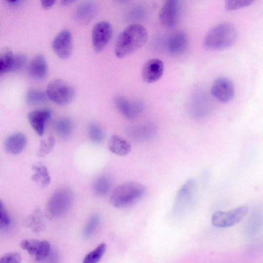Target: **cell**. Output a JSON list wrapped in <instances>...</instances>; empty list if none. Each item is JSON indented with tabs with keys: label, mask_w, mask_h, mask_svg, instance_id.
<instances>
[{
	"label": "cell",
	"mask_w": 263,
	"mask_h": 263,
	"mask_svg": "<svg viewBox=\"0 0 263 263\" xmlns=\"http://www.w3.org/2000/svg\"><path fill=\"white\" fill-rule=\"evenodd\" d=\"M148 33L140 24H133L119 34L115 47V54L119 59L129 56L142 47L146 43Z\"/></svg>",
	"instance_id": "obj_1"
},
{
	"label": "cell",
	"mask_w": 263,
	"mask_h": 263,
	"mask_svg": "<svg viewBox=\"0 0 263 263\" xmlns=\"http://www.w3.org/2000/svg\"><path fill=\"white\" fill-rule=\"evenodd\" d=\"M145 186L142 183L129 181L121 183L112 191L109 200L116 208L128 207L139 201L145 195Z\"/></svg>",
	"instance_id": "obj_2"
},
{
	"label": "cell",
	"mask_w": 263,
	"mask_h": 263,
	"mask_svg": "<svg viewBox=\"0 0 263 263\" xmlns=\"http://www.w3.org/2000/svg\"><path fill=\"white\" fill-rule=\"evenodd\" d=\"M237 36L236 29L233 24L220 23L208 31L204 39L203 45L210 49H224L234 44Z\"/></svg>",
	"instance_id": "obj_3"
},
{
	"label": "cell",
	"mask_w": 263,
	"mask_h": 263,
	"mask_svg": "<svg viewBox=\"0 0 263 263\" xmlns=\"http://www.w3.org/2000/svg\"><path fill=\"white\" fill-rule=\"evenodd\" d=\"M73 198V193L69 188L57 189L50 195L46 204V212L48 217L55 219L64 215L71 206Z\"/></svg>",
	"instance_id": "obj_4"
},
{
	"label": "cell",
	"mask_w": 263,
	"mask_h": 263,
	"mask_svg": "<svg viewBox=\"0 0 263 263\" xmlns=\"http://www.w3.org/2000/svg\"><path fill=\"white\" fill-rule=\"evenodd\" d=\"M46 93L48 99L61 105L70 103L75 95L73 87L68 82L61 79H55L47 85Z\"/></svg>",
	"instance_id": "obj_5"
},
{
	"label": "cell",
	"mask_w": 263,
	"mask_h": 263,
	"mask_svg": "<svg viewBox=\"0 0 263 263\" xmlns=\"http://www.w3.org/2000/svg\"><path fill=\"white\" fill-rule=\"evenodd\" d=\"M198 186L196 180L191 178L181 186L176 196L175 208L179 211L187 209L197 197Z\"/></svg>",
	"instance_id": "obj_6"
},
{
	"label": "cell",
	"mask_w": 263,
	"mask_h": 263,
	"mask_svg": "<svg viewBox=\"0 0 263 263\" xmlns=\"http://www.w3.org/2000/svg\"><path fill=\"white\" fill-rule=\"evenodd\" d=\"M248 211L247 206H241L229 211H217L212 216V223L218 228L233 226L241 220Z\"/></svg>",
	"instance_id": "obj_7"
},
{
	"label": "cell",
	"mask_w": 263,
	"mask_h": 263,
	"mask_svg": "<svg viewBox=\"0 0 263 263\" xmlns=\"http://www.w3.org/2000/svg\"><path fill=\"white\" fill-rule=\"evenodd\" d=\"M112 35L111 24L106 21L97 23L93 27L91 41L94 50L97 52L102 51L110 40Z\"/></svg>",
	"instance_id": "obj_8"
},
{
	"label": "cell",
	"mask_w": 263,
	"mask_h": 263,
	"mask_svg": "<svg viewBox=\"0 0 263 263\" xmlns=\"http://www.w3.org/2000/svg\"><path fill=\"white\" fill-rule=\"evenodd\" d=\"M20 246L37 261L46 259L49 256L51 250L50 244L46 240L26 239L20 242Z\"/></svg>",
	"instance_id": "obj_9"
},
{
	"label": "cell",
	"mask_w": 263,
	"mask_h": 263,
	"mask_svg": "<svg viewBox=\"0 0 263 263\" xmlns=\"http://www.w3.org/2000/svg\"><path fill=\"white\" fill-rule=\"evenodd\" d=\"M211 92L212 96L218 101L227 103L232 100L234 96V85L228 78H218L213 82Z\"/></svg>",
	"instance_id": "obj_10"
},
{
	"label": "cell",
	"mask_w": 263,
	"mask_h": 263,
	"mask_svg": "<svg viewBox=\"0 0 263 263\" xmlns=\"http://www.w3.org/2000/svg\"><path fill=\"white\" fill-rule=\"evenodd\" d=\"M180 11V2L167 0L163 4L159 14L161 24L166 27H174L177 23Z\"/></svg>",
	"instance_id": "obj_11"
},
{
	"label": "cell",
	"mask_w": 263,
	"mask_h": 263,
	"mask_svg": "<svg viewBox=\"0 0 263 263\" xmlns=\"http://www.w3.org/2000/svg\"><path fill=\"white\" fill-rule=\"evenodd\" d=\"M157 127L153 123L145 122L128 126L126 135L137 141H144L153 138L157 132Z\"/></svg>",
	"instance_id": "obj_12"
},
{
	"label": "cell",
	"mask_w": 263,
	"mask_h": 263,
	"mask_svg": "<svg viewBox=\"0 0 263 263\" xmlns=\"http://www.w3.org/2000/svg\"><path fill=\"white\" fill-rule=\"evenodd\" d=\"M52 47L55 54L60 58H68L72 50V38L70 32L63 30L54 38Z\"/></svg>",
	"instance_id": "obj_13"
},
{
	"label": "cell",
	"mask_w": 263,
	"mask_h": 263,
	"mask_svg": "<svg viewBox=\"0 0 263 263\" xmlns=\"http://www.w3.org/2000/svg\"><path fill=\"white\" fill-rule=\"evenodd\" d=\"M114 103L119 111L128 119L138 117L143 109V105L140 102L129 100L123 96L116 97Z\"/></svg>",
	"instance_id": "obj_14"
},
{
	"label": "cell",
	"mask_w": 263,
	"mask_h": 263,
	"mask_svg": "<svg viewBox=\"0 0 263 263\" xmlns=\"http://www.w3.org/2000/svg\"><path fill=\"white\" fill-rule=\"evenodd\" d=\"M163 71V62L157 58L151 59L143 65L141 70V77L145 83H153L161 78Z\"/></svg>",
	"instance_id": "obj_15"
},
{
	"label": "cell",
	"mask_w": 263,
	"mask_h": 263,
	"mask_svg": "<svg viewBox=\"0 0 263 263\" xmlns=\"http://www.w3.org/2000/svg\"><path fill=\"white\" fill-rule=\"evenodd\" d=\"M52 111L49 108H41L28 112L27 119L32 128L39 136H42L46 123L50 119Z\"/></svg>",
	"instance_id": "obj_16"
},
{
	"label": "cell",
	"mask_w": 263,
	"mask_h": 263,
	"mask_svg": "<svg viewBox=\"0 0 263 263\" xmlns=\"http://www.w3.org/2000/svg\"><path fill=\"white\" fill-rule=\"evenodd\" d=\"M98 7L93 2L86 1L80 4L74 12L76 22L81 25H87L96 16Z\"/></svg>",
	"instance_id": "obj_17"
},
{
	"label": "cell",
	"mask_w": 263,
	"mask_h": 263,
	"mask_svg": "<svg viewBox=\"0 0 263 263\" xmlns=\"http://www.w3.org/2000/svg\"><path fill=\"white\" fill-rule=\"evenodd\" d=\"M188 42V36L185 32L177 31L173 33L168 40V51L174 55L181 54L185 51Z\"/></svg>",
	"instance_id": "obj_18"
},
{
	"label": "cell",
	"mask_w": 263,
	"mask_h": 263,
	"mask_svg": "<svg viewBox=\"0 0 263 263\" xmlns=\"http://www.w3.org/2000/svg\"><path fill=\"white\" fill-rule=\"evenodd\" d=\"M30 76L36 80L44 79L48 73V64L45 57L36 55L31 61L28 68Z\"/></svg>",
	"instance_id": "obj_19"
},
{
	"label": "cell",
	"mask_w": 263,
	"mask_h": 263,
	"mask_svg": "<svg viewBox=\"0 0 263 263\" xmlns=\"http://www.w3.org/2000/svg\"><path fill=\"white\" fill-rule=\"evenodd\" d=\"M26 143V136L21 132H16L11 134L6 139L4 147L9 154L17 155L23 151Z\"/></svg>",
	"instance_id": "obj_20"
},
{
	"label": "cell",
	"mask_w": 263,
	"mask_h": 263,
	"mask_svg": "<svg viewBox=\"0 0 263 263\" xmlns=\"http://www.w3.org/2000/svg\"><path fill=\"white\" fill-rule=\"evenodd\" d=\"M108 149L118 156H124L130 152L132 146L125 139L119 135H113L108 141Z\"/></svg>",
	"instance_id": "obj_21"
},
{
	"label": "cell",
	"mask_w": 263,
	"mask_h": 263,
	"mask_svg": "<svg viewBox=\"0 0 263 263\" xmlns=\"http://www.w3.org/2000/svg\"><path fill=\"white\" fill-rule=\"evenodd\" d=\"M33 174L31 175V180L41 187H46L51 182V177L47 168L40 163H34L32 166Z\"/></svg>",
	"instance_id": "obj_22"
},
{
	"label": "cell",
	"mask_w": 263,
	"mask_h": 263,
	"mask_svg": "<svg viewBox=\"0 0 263 263\" xmlns=\"http://www.w3.org/2000/svg\"><path fill=\"white\" fill-rule=\"evenodd\" d=\"M54 128L57 135L63 139L70 137L73 131V123L68 117L58 119L55 122Z\"/></svg>",
	"instance_id": "obj_23"
},
{
	"label": "cell",
	"mask_w": 263,
	"mask_h": 263,
	"mask_svg": "<svg viewBox=\"0 0 263 263\" xmlns=\"http://www.w3.org/2000/svg\"><path fill=\"white\" fill-rule=\"evenodd\" d=\"M111 184V176L107 174H102L94 181L92 186V192L97 196H105L110 190Z\"/></svg>",
	"instance_id": "obj_24"
},
{
	"label": "cell",
	"mask_w": 263,
	"mask_h": 263,
	"mask_svg": "<svg viewBox=\"0 0 263 263\" xmlns=\"http://www.w3.org/2000/svg\"><path fill=\"white\" fill-rule=\"evenodd\" d=\"M14 54L8 48L1 51L0 54V74L11 72Z\"/></svg>",
	"instance_id": "obj_25"
},
{
	"label": "cell",
	"mask_w": 263,
	"mask_h": 263,
	"mask_svg": "<svg viewBox=\"0 0 263 263\" xmlns=\"http://www.w3.org/2000/svg\"><path fill=\"white\" fill-rule=\"evenodd\" d=\"M48 97L46 92L35 88L29 89L25 95V100L29 105H38L46 102Z\"/></svg>",
	"instance_id": "obj_26"
},
{
	"label": "cell",
	"mask_w": 263,
	"mask_h": 263,
	"mask_svg": "<svg viewBox=\"0 0 263 263\" xmlns=\"http://www.w3.org/2000/svg\"><path fill=\"white\" fill-rule=\"evenodd\" d=\"M87 133L89 139L94 143H100L105 138V134L103 128L95 122H91L89 124Z\"/></svg>",
	"instance_id": "obj_27"
},
{
	"label": "cell",
	"mask_w": 263,
	"mask_h": 263,
	"mask_svg": "<svg viewBox=\"0 0 263 263\" xmlns=\"http://www.w3.org/2000/svg\"><path fill=\"white\" fill-rule=\"evenodd\" d=\"M106 250V245L102 242L89 252L84 258L82 263H98L101 259Z\"/></svg>",
	"instance_id": "obj_28"
},
{
	"label": "cell",
	"mask_w": 263,
	"mask_h": 263,
	"mask_svg": "<svg viewBox=\"0 0 263 263\" xmlns=\"http://www.w3.org/2000/svg\"><path fill=\"white\" fill-rule=\"evenodd\" d=\"M55 144L54 137L49 136L41 140L36 155L41 158L46 157L53 148Z\"/></svg>",
	"instance_id": "obj_29"
},
{
	"label": "cell",
	"mask_w": 263,
	"mask_h": 263,
	"mask_svg": "<svg viewBox=\"0 0 263 263\" xmlns=\"http://www.w3.org/2000/svg\"><path fill=\"white\" fill-rule=\"evenodd\" d=\"M100 222L99 215L94 214L88 219L83 231V235L86 238L91 237L97 230Z\"/></svg>",
	"instance_id": "obj_30"
},
{
	"label": "cell",
	"mask_w": 263,
	"mask_h": 263,
	"mask_svg": "<svg viewBox=\"0 0 263 263\" xmlns=\"http://www.w3.org/2000/svg\"><path fill=\"white\" fill-rule=\"evenodd\" d=\"M254 1L251 0H229L225 3V9L232 11L247 7L251 5Z\"/></svg>",
	"instance_id": "obj_31"
},
{
	"label": "cell",
	"mask_w": 263,
	"mask_h": 263,
	"mask_svg": "<svg viewBox=\"0 0 263 263\" xmlns=\"http://www.w3.org/2000/svg\"><path fill=\"white\" fill-rule=\"evenodd\" d=\"M27 57L24 53L14 54L11 72H15L22 69L26 65Z\"/></svg>",
	"instance_id": "obj_32"
},
{
	"label": "cell",
	"mask_w": 263,
	"mask_h": 263,
	"mask_svg": "<svg viewBox=\"0 0 263 263\" xmlns=\"http://www.w3.org/2000/svg\"><path fill=\"white\" fill-rule=\"evenodd\" d=\"M11 219L2 201L0 202V228L7 229L10 224Z\"/></svg>",
	"instance_id": "obj_33"
},
{
	"label": "cell",
	"mask_w": 263,
	"mask_h": 263,
	"mask_svg": "<svg viewBox=\"0 0 263 263\" xmlns=\"http://www.w3.org/2000/svg\"><path fill=\"white\" fill-rule=\"evenodd\" d=\"M22 255L16 252H9L4 255L1 258L0 263H21Z\"/></svg>",
	"instance_id": "obj_34"
},
{
	"label": "cell",
	"mask_w": 263,
	"mask_h": 263,
	"mask_svg": "<svg viewBox=\"0 0 263 263\" xmlns=\"http://www.w3.org/2000/svg\"><path fill=\"white\" fill-rule=\"evenodd\" d=\"M54 1H42L41 5L44 9H48L51 7L55 3Z\"/></svg>",
	"instance_id": "obj_35"
},
{
	"label": "cell",
	"mask_w": 263,
	"mask_h": 263,
	"mask_svg": "<svg viewBox=\"0 0 263 263\" xmlns=\"http://www.w3.org/2000/svg\"><path fill=\"white\" fill-rule=\"evenodd\" d=\"M20 2V1L17 0H11L7 1V3L11 5H16L17 4H18V3Z\"/></svg>",
	"instance_id": "obj_36"
},
{
	"label": "cell",
	"mask_w": 263,
	"mask_h": 263,
	"mask_svg": "<svg viewBox=\"0 0 263 263\" xmlns=\"http://www.w3.org/2000/svg\"><path fill=\"white\" fill-rule=\"evenodd\" d=\"M46 263H59V262H57L55 260H53V259H51L50 260L48 259Z\"/></svg>",
	"instance_id": "obj_37"
},
{
	"label": "cell",
	"mask_w": 263,
	"mask_h": 263,
	"mask_svg": "<svg viewBox=\"0 0 263 263\" xmlns=\"http://www.w3.org/2000/svg\"><path fill=\"white\" fill-rule=\"evenodd\" d=\"M72 1H63L62 2V5H67L68 4H70L71 3H72Z\"/></svg>",
	"instance_id": "obj_38"
}]
</instances>
